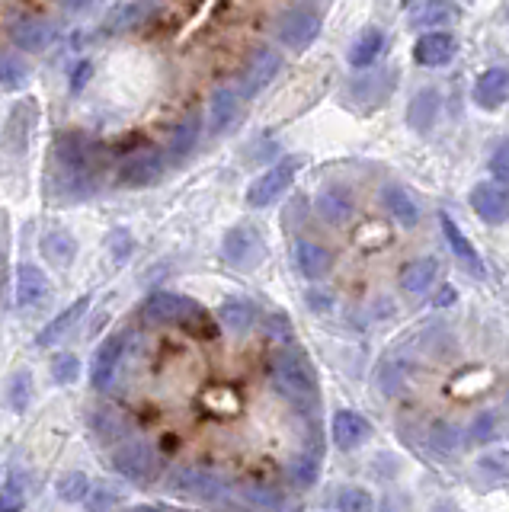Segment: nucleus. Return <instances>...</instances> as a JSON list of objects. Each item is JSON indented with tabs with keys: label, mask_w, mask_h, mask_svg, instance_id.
I'll use <instances>...</instances> for the list:
<instances>
[{
	"label": "nucleus",
	"mask_w": 509,
	"mask_h": 512,
	"mask_svg": "<svg viewBox=\"0 0 509 512\" xmlns=\"http://www.w3.org/2000/svg\"><path fill=\"white\" fill-rule=\"evenodd\" d=\"M269 384L273 391L298 410H311L321 404V384L311 359L298 346H282L269 362Z\"/></svg>",
	"instance_id": "nucleus-1"
},
{
	"label": "nucleus",
	"mask_w": 509,
	"mask_h": 512,
	"mask_svg": "<svg viewBox=\"0 0 509 512\" xmlns=\"http://www.w3.org/2000/svg\"><path fill=\"white\" fill-rule=\"evenodd\" d=\"M141 314H145V320H151V324H180V327L199 330V333H212L209 314H205L193 298H183V295L154 292L145 301Z\"/></svg>",
	"instance_id": "nucleus-2"
},
{
	"label": "nucleus",
	"mask_w": 509,
	"mask_h": 512,
	"mask_svg": "<svg viewBox=\"0 0 509 512\" xmlns=\"http://www.w3.org/2000/svg\"><path fill=\"white\" fill-rule=\"evenodd\" d=\"M167 487H170V493L186 496V500H202V503H225L231 496V487L225 484V477H218L205 468H196V464L173 471Z\"/></svg>",
	"instance_id": "nucleus-3"
},
{
	"label": "nucleus",
	"mask_w": 509,
	"mask_h": 512,
	"mask_svg": "<svg viewBox=\"0 0 509 512\" xmlns=\"http://www.w3.org/2000/svg\"><path fill=\"white\" fill-rule=\"evenodd\" d=\"M317 32H321V16L311 7H292L276 20V36L289 48H295V52L308 48L317 39Z\"/></svg>",
	"instance_id": "nucleus-4"
},
{
	"label": "nucleus",
	"mask_w": 509,
	"mask_h": 512,
	"mask_svg": "<svg viewBox=\"0 0 509 512\" xmlns=\"http://www.w3.org/2000/svg\"><path fill=\"white\" fill-rule=\"evenodd\" d=\"M295 170H298V160H282V164H276V167H269L266 173H260L257 180L250 183V189H247V205L250 208L273 205L282 196V192L292 186Z\"/></svg>",
	"instance_id": "nucleus-5"
},
{
	"label": "nucleus",
	"mask_w": 509,
	"mask_h": 512,
	"mask_svg": "<svg viewBox=\"0 0 509 512\" xmlns=\"http://www.w3.org/2000/svg\"><path fill=\"white\" fill-rule=\"evenodd\" d=\"M157 452L145 439H129L113 452V468L129 480H148L157 471Z\"/></svg>",
	"instance_id": "nucleus-6"
},
{
	"label": "nucleus",
	"mask_w": 509,
	"mask_h": 512,
	"mask_svg": "<svg viewBox=\"0 0 509 512\" xmlns=\"http://www.w3.org/2000/svg\"><path fill=\"white\" fill-rule=\"evenodd\" d=\"M279 68H282V58H279L276 48H266V45L253 48L247 64H244L241 87H237V90H241V96H257L263 87L273 84V77L279 74Z\"/></svg>",
	"instance_id": "nucleus-7"
},
{
	"label": "nucleus",
	"mask_w": 509,
	"mask_h": 512,
	"mask_svg": "<svg viewBox=\"0 0 509 512\" xmlns=\"http://www.w3.org/2000/svg\"><path fill=\"white\" fill-rule=\"evenodd\" d=\"M125 343H129V333H113L100 343L97 356H93V368H90V381L97 391H106L109 384H113L116 368L125 356Z\"/></svg>",
	"instance_id": "nucleus-8"
},
{
	"label": "nucleus",
	"mask_w": 509,
	"mask_h": 512,
	"mask_svg": "<svg viewBox=\"0 0 509 512\" xmlns=\"http://www.w3.org/2000/svg\"><path fill=\"white\" fill-rule=\"evenodd\" d=\"M225 260L237 269H250L263 260V240L253 228H234L225 237Z\"/></svg>",
	"instance_id": "nucleus-9"
},
{
	"label": "nucleus",
	"mask_w": 509,
	"mask_h": 512,
	"mask_svg": "<svg viewBox=\"0 0 509 512\" xmlns=\"http://www.w3.org/2000/svg\"><path fill=\"white\" fill-rule=\"evenodd\" d=\"M330 436H333V445H337L340 452H353L356 445H362L372 436V426L365 416H359L353 410H337L330 420Z\"/></svg>",
	"instance_id": "nucleus-10"
},
{
	"label": "nucleus",
	"mask_w": 509,
	"mask_h": 512,
	"mask_svg": "<svg viewBox=\"0 0 509 512\" xmlns=\"http://www.w3.org/2000/svg\"><path fill=\"white\" fill-rule=\"evenodd\" d=\"M471 208L490 224H503L509 218V189L500 183H481L471 189Z\"/></svg>",
	"instance_id": "nucleus-11"
},
{
	"label": "nucleus",
	"mask_w": 509,
	"mask_h": 512,
	"mask_svg": "<svg viewBox=\"0 0 509 512\" xmlns=\"http://www.w3.org/2000/svg\"><path fill=\"white\" fill-rule=\"evenodd\" d=\"M164 164H167V154H157V151H145V154H135L125 160V167L119 173V180L125 186H151L161 180V173H164Z\"/></svg>",
	"instance_id": "nucleus-12"
},
{
	"label": "nucleus",
	"mask_w": 509,
	"mask_h": 512,
	"mask_svg": "<svg viewBox=\"0 0 509 512\" xmlns=\"http://www.w3.org/2000/svg\"><path fill=\"white\" fill-rule=\"evenodd\" d=\"M458 52V42L449 36V32H426V36L413 45V58L423 68H442V64H449Z\"/></svg>",
	"instance_id": "nucleus-13"
},
{
	"label": "nucleus",
	"mask_w": 509,
	"mask_h": 512,
	"mask_svg": "<svg viewBox=\"0 0 509 512\" xmlns=\"http://www.w3.org/2000/svg\"><path fill=\"white\" fill-rule=\"evenodd\" d=\"M52 26L39 20V16H17V20L10 23V39L17 48L23 52H42L45 45L52 42Z\"/></svg>",
	"instance_id": "nucleus-14"
},
{
	"label": "nucleus",
	"mask_w": 509,
	"mask_h": 512,
	"mask_svg": "<svg viewBox=\"0 0 509 512\" xmlns=\"http://www.w3.org/2000/svg\"><path fill=\"white\" fill-rule=\"evenodd\" d=\"M509 100V68H490L477 77L474 84V103L484 109H497Z\"/></svg>",
	"instance_id": "nucleus-15"
},
{
	"label": "nucleus",
	"mask_w": 509,
	"mask_h": 512,
	"mask_svg": "<svg viewBox=\"0 0 509 512\" xmlns=\"http://www.w3.org/2000/svg\"><path fill=\"white\" fill-rule=\"evenodd\" d=\"M295 263H298V272L305 279H324L330 266H333V256L327 247L321 244H314V240H298L295 244Z\"/></svg>",
	"instance_id": "nucleus-16"
},
{
	"label": "nucleus",
	"mask_w": 509,
	"mask_h": 512,
	"mask_svg": "<svg viewBox=\"0 0 509 512\" xmlns=\"http://www.w3.org/2000/svg\"><path fill=\"white\" fill-rule=\"evenodd\" d=\"M237 112H241V90H234V87L215 90L212 103H209V128H212V135H221L225 128H231L234 119H237Z\"/></svg>",
	"instance_id": "nucleus-17"
},
{
	"label": "nucleus",
	"mask_w": 509,
	"mask_h": 512,
	"mask_svg": "<svg viewBox=\"0 0 509 512\" xmlns=\"http://www.w3.org/2000/svg\"><path fill=\"white\" fill-rule=\"evenodd\" d=\"M439 221H442V234H445V240H449L452 253L458 256V263L465 266V269L471 272V276L481 279V276H484V263H481V256H477V250L471 247V240H468L465 234H461V228H458V224H455L449 215H442Z\"/></svg>",
	"instance_id": "nucleus-18"
},
{
	"label": "nucleus",
	"mask_w": 509,
	"mask_h": 512,
	"mask_svg": "<svg viewBox=\"0 0 509 512\" xmlns=\"http://www.w3.org/2000/svg\"><path fill=\"white\" fill-rule=\"evenodd\" d=\"M157 10H161L157 0H135V4H125L109 16L106 32H135L145 26Z\"/></svg>",
	"instance_id": "nucleus-19"
},
{
	"label": "nucleus",
	"mask_w": 509,
	"mask_h": 512,
	"mask_svg": "<svg viewBox=\"0 0 509 512\" xmlns=\"http://www.w3.org/2000/svg\"><path fill=\"white\" fill-rule=\"evenodd\" d=\"M45 295H49V279H45V272L33 263H23L17 272V304L20 308H36V304H42Z\"/></svg>",
	"instance_id": "nucleus-20"
},
{
	"label": "nucleus",
	"mask_w": 509,
	"mask_h": 512,
	"mask_svg": "<svg viewBox=\"0 0 509 512\" xmlns=\"http://www.w3.org/2000/svg\"><path fill=\"white\" fill-rule=\"evenodd\" d=\"M90 308V295H84V298H77L74 304H71V308H65V311H61L55 320H52V324L49 327H45L39 336H36V346H55L58 340H61V336H65L74 324H77V320H81L84 317V311Z\"/></svg>",
	"instance_id": "nucleus-21"
},
{
	"label": "nucleus",
	"mask_w": 509,
	"mask_h": 512,
	"mask_svg": "<svg viewBox=\"0 0 509 512\" xmlns=\"http://www.w3.org/2000/svg\"><path fill=\"white\" fill-rule=\"evenodd\" d=\"M199 135H202V122H199V112H189V116L177 125V132H173V138H170V144H167V160H183L189 151L196 148V141H199Z\"/></svg>",
	"instance_id": "nucleus-22"
},
{
	"label": "nucleus",
	"mask_w": 509,
	"mask_h": 512,
	"mask_svg": "<svg viewBox=\"0 0 509 512\" xmlns=\"http://www.w3.org/2000/svg\"><path fill=\"white\" fill-rule=\"evenodd\" d=\"M439 116V93L436 90H420L417 96L410 100V112H407V122L417 128V132H429Z\"/></svg>",
	"instance_id": "nucleus-23"
},
{
	"label": "nucleus",
	"mask_w": 509,
	"mask_h": 512,
	"mask_svg": "<svg viewBox=\"0 0 509 512\" xmlns=\"http://www.w3.org/2000/svg\"><path fill=\"white\" fill-rule=\"evenodd\" d=\"M317 215L327 224H346L353 218V199H349L346 189H327L321 199H317Z\"/></svg>",
	"instance_id": "nucleus-24"
},
{
	"label": "nucleus",
	"mask_w": 509,
	"mask_h": 512,
	"mask_svg": "<svg viewBox=\"0 0 509 512\" xmlns=\"http://www.w3.org/2000/svg\"><path fill=\"white\" fill-rule=\"evenodd\" d=\"M455 20H458V7L452 0H423L420 10L413 13V26H423V29H439Z\"/></svg>",
	"instance_id": "nucleus-25"
},
{
	"label": "nucleus",
	"mask_w": 509,
	"mask_h": 512,
	"mask_svg": "<svg viewBox=\"0 0 509 512\" xmlns=\"http://www.w3.org/2000/svg\"><path fill=\"white\" fill-rule=\"evenodd\" d=\"M433 279H436V260H433V256L413 260L401 272V285H404V292H410V295H423L426 288L433 285Z\"/></svg>",
	"instance_id": "nucleus-26"
},
{
	"label": "nucleus",
	"mask_w": 509,
	"mask_h": 512,
	"mask_svg": "<svg viewBox=\"0 0 509 512\" xmlns=\"http://www.w3.org/2000/svg\"><path fill=\"white\" fill-rule=\"evenodd\" d=\"M218 320L234 333H247L253 324H257V308H253L250 301L234 298V301H225L218 308Z\"/></svg>",
	"instance_id": "nucleus-27"
},
{
	"label": "nucleus",
	"mask_w": 509,
	"mask_h": 512,
	"mask_svg": "<svg viewBox=\"0 0 509 512\" xmlns=\"http://www.w3.org/2000/svg\"><path fill=\"white\" fill-rule=\"evenodd\" d=\"M381 199H385L388 212H391L397 221H401L404 228H413V224L420 221V208H417V202H413L401 186H388L385 192H381Z\"/></svg>",
	"instance_id": "nucleus-28"
},
{
	"label": "nucleus",
	"mask_w": 509,
	"mask_h": 512,
	"mask_svg": "<svg viewBox=\"0 0 509 512\" xmlns=\"http://www.w3.org/2000/svg\"><path fill=\"white\" fill-rule=\"evenodd\" d=\"M381 48H385V36H381L378 29H365L353 42V48H349V64H353V68H369L381 55Z\"/></svg>",
	"instance_id": "nucleus-29"
},
{
	"label": "nucleus",
	"mask_w": 509,
	"mask_h": 512,
	"mask_svg": "<svg viewBox=\"0 0 509 512\" xmlns=\"http://www.w3.org/2000/svg\"><path fill=\"white\" fill-rule=\"evenodd\" d=\"M26 509V487L17 471L0 480V512H23Z\"/></svg>",
	"instance_id": "nucleus-30"
},
{
	"label": "nucleus",
	"mask_w": 509,
	"mask_h": 512,
	"mask_svg": "<svg viewBox=\"0 0 509 512\" xmlns=\"http://www.w3.org/2000/svg\"><path fill=\"white\" fill-rule=\"evenodd\" d=\"M74 240L65 234V231H45L42 234V253L49 256L52 263L58 266H68L71 263V256H74Z\"/></svg>",
	"instance_id": "nucleus-31"
},
{
	"label": "nucleus",
	"mask_w": 509,
	"mask_h": 512,
	"mask_svg": "<svg viewBox=\"0 0 509 512\" xmlns=\"http://www.w3.org/2000/svg\"><path fill=\"white\" fill-rule=\"evenodd\" d=\"M317 468H321V452H301V455L289 464L292 480H295L298 487H311L314 480H317Z\"/></svg>",
	"instance_id": "nucleus-32"
},
{
	"label": "nucleus",
	"mask_w": 509,
	"mask_h": 512,
	"mask_svg": "<svg viewBox=\"0 0 509 512\" xmlns=\"http://www.w3.org/2000/svg\"><path fill=\"white\" fill-rule=\"evenodd\" d=\"M458 442H461V432L452 423H433V429H429V448L439 455H452Z\"/></svg>",
	"instance_id": "nucleus-33"
},
{
	"label": "nucleus",
	"mask_w": 509,
	"mask_h": 512,
	"mask_svg": "<svg viewBox=\"0 0 509 512\" xmlns=\"http://www.w3.org/2000/svg\"><path fill=\"white\" fill-rule=\"evenodd\" d=\"M404 372H407L404 362H397V359L381 362V368H378V391L381 394H397V391H401L404 378H407Z\"/></svg>",
	"instance_id": "nucleus-34"
},
{
	"label": "nucleus",
	"mask_w": 509,
	"mask_h": 512,
	"mask_svg": "<svg viewBox=\"0 0 509 512\" xmlns=\"http://www.w3.org/2000/svg\"><path fill=\"white\" fill-rule=\"evenodd\" d=\"M241 496H244V503L260 506V509H279L282 506V493L273 490V487H266V484H244Z\"/></svg>",
	"instance_id": "nucleus-35"
},
{
	"label": "nucleus",
	"mask_w": 509,
	"mask_h": 512,
	"mask_svg": "<svg viewBox=\"0 0 509 512\" xmlns=\"http://www.w3.org/2000/svg\"><path fill=\"white\" fill-rule=\"evenodd\" d=\"M10 404H13V410H17V413H23L26 407H29V400H33V375H29L26 372V368H23V372H17V375H13V381H10Z\"/></svg>",
	"instance_id": "nucleus-36"
},
{
	"label": "nucleus",
	"mask_w": 509,
	"mask_h": 512,
	"mask_svg": "<svg viewBox=\"0 0 509 512\" xmlns=\"http://www.w3.org/2000/svg\"><path fill=\"white\" fill-rule=\"evenodd\" d=\"M372 493L362 487H346L337 496V512H372Z\"/></svg>",
	"instance_id": "nucleus-37"
},
{
	"label": "nucleus",
	"mask_w": 509,
	"mask_h": 512,
	"mask_svg": "<svg viewBox=\"0 0 509 512\" xmlns=\"http://www.w3.org/2000/svg\"><path fill=\"white\" fill-rule=\"evenodd\" d=\"M87 490H90L87 474H81V471L65 474V477L58 480V496H61V500H68V503H81V500H87Z\"/></svg>",
	"instance_id": "nucleus-38"
},
{
	"label": "nucleus",
	"mask_w": 509,
	"mask_h": 512,
	"mask_svg": "<svg viewBox=\"0 0 509 512\" xmlns=\"http://www.w3.org/2000/svg\"><path fill=\"white\" fill-rule=\"evenodd\" d=\"M26 64L7 52H0V87H20L26 80Z\"/></svg>",
	"instance_id": "nucleus-39"
},
{
	"label": "nucleus",
	"mask_w": 509,
	"mask_h": 512,
	"mask_svg": "<svg viewBox=\"0 0 509 512\" xmlns=\"http://www.w3.org/2000/svg\"><path fill=\"white\" fill-rule=\"evenodd\" d=\"M77 372H81V362H77V356H71V352H65V356H55L52 375H55L58 384H71L77 378Z\"/></svg>",
	"instance_id": "nucleus-40"
},
{
	"label": "nucleus",
	"mask_w": 509,
	"mask_h": 512,
	"mask_svg": "<svg viewBox=\"0 0 509 512\" xmlns=\"http://www.w3.org/2000/svg\"><path fill=\"white\" fill-rule=\"evenodd\" d=\"M490 170L500 183H509V141H503L490 157Z\"/></svg>",
	"instance_id": "nucleus-41"
},
{
	"label": "nucleus",
	"mask_w": 509,
	"mask_h": 512,
	"mask_svg": "<svg viewBox=\"0 0 509 512\" xmlns=\"http://www.w3.org/2000/svg\"><path fill=\"white\" fill-rule=\"evenodd\" d=\"M113 503H119V493L116 490H109V487H100V490H93L90 493V512H103V509H109Z\"/></svg>",
	"instance_id": "nucleus-42"
},
{
	"label": "nucleus",
	"mask_w": 509,
	"mask_h": 512,
	"mask_svg": "<svg viewBox=\"0 0 509 512\" xmlns=\"http://www.w3.org/2000/svg\"><path fill=\"white\" fill-rule=\"evenodd\" d=\"M490 432H493V416L490 413H481L474 420V426H471V432H468V442H484V439H490Z\"/></svg>",
	"instance_id": "nucleus-43"
},
{
	"label": "nucleus",
	"mask_w": 509,
	"mask_h": 512,
	"mask_svg": "<svg viewBox=\"0 0 509 512\" xmlns=\"http://www.w3.org/2000/svg\"><path fill=\"white\" fill-rule=\"evenodd\" d=\"M481 468L490 471V474H500V477H509V455L506 452H493L481 461Z\"/></svg>",
	"instance_id": "nucleus-44"
},
{
	"label": "nucleus",
	"mask_w": 509,
	"mask_h": 512,
	"mask_svg": "<svg viewBox=\"0 0 509 512\" xmlns=\"http://www.w3.org/2000/svg\"><path fill=\"white\" fill-rule=\"evenodd\" d=\"M90 61H81V64H77V71L71 74V90L77 93V90H84V84H87V77H90Z\"/></svg>",
	"instance_id": "nucleus-45"
},
{
	"label": "nucleus",
	"mask_w": 509,
	"mask_h": 512,
	"mask_svg": "<svg viewBox=\"0 0 509 512\" xmlns=\"http://www.w3.org/2000/svg\"><path fill=\"white\" fill-rule=\"evenodd\" d=\"M58 4L65 7V10H87L93 0H58Z\"/></svg>",
	"instance_id": "nucleus-46"
},
{
	"label": "nucleus",
	"mask_w": 509,
	"mask_h": 512,
	"mask_svg": "<svg viewBox=\"0 0 509 512\" xmlns=\"http://www.w3.org/2000/svg\"><path fill=\"white\" fill-rule=\"evenodd\" d=\"M433 512H455V506H449V503H445V506H436Z\"/></svg>",
	"instance_id": "nucleus-47"
},
{
	"label": "nucleus",
	"mask_w": 509,
	"mask_h": 512,
	"mask_svg": "<svg viewBox=\"0 0 509 512\" xmlns=\"http://www.w3.org/2000/svg\"><path fill=\"white\" fill-rule=\"evenodd\" d=\"M135 512H164V509H135Z\"/></svg>",
	"instance_id": "nucleus-48"
},
{
	"label": "nucleus",
	"mask_w": 509,
	"mask_h": 512,
	"mask_svg": "<svg viewBox=\"0 0 509 512\" xmlns=\"http://www.w3.org/2000/svg\"><path fill=\"white\" fill-rule=\"evenodd\" d=\"M381 512H397V509H394V506H385V509H381Z\"/></svg>",
	"instance_id": "nucleus-49"
}]
</instances>
